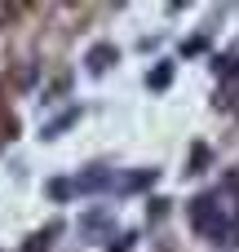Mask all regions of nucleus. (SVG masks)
Here are the masks:
<instances>
[{"instance_id": "obj_1", "label": "nucleus", "mask_w": 239, "mask_h": 252, "mask_svg": "<svg viewBox=\"0 0 239 252\" xmlns=\"http://www.w3.org/2000/svg\"><path fill=\"white\" fill-rule=\"evenodd\" d=\"M111 62H115V44H93L89 49V66L93 71H106Z\"/></svg>"}, {"instance_id": "obj_2", "label": "nucleus", "mask_w": 239, "mask_h": 252, "mask_svg": "<svg viewBox=\"0 0 239 252\" xmlns=\"http://www.w3.org/2000/svg\"><path fill=\"white\" fill-rule=\"evenodd\" d=\"M53 235H58V226H49V230H40V235L31 239V248H27V252H44V244H49Z\"/></svg>"}, {"instance_id": "obj_3", "label": "nucleus", "mask_w": 239, "mask_h": 252, "mask_svg": "<svg viewBox=\"0 0 239 252\" xmlns=\"http://www.w3.org/2000/svg\"><path fill=\"white\" fill-rule=\"evenodd\" d=\"M13 137V120H9V111H0V146Z\"/></svg>"}, {"instance_id": "obj_4", "label": "nucleus", "mask_w": 239, "mask_h": 252, "mask_svg": "<svg viewBox=\"0 0 239 252\" xmlns=\"http://www.w3.org/2000/svg\"><path fill=\"white\" fill-rule=\"evenodd\" d=\"M173 75V66H155V75H151V89H164V80Z\"/></svg>"}]
</instances>
